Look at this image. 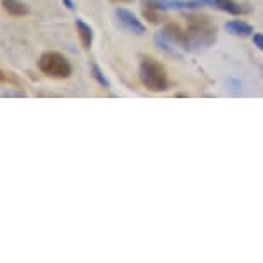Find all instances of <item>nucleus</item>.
<instances>
[{
  "label": "nucleus",
  "instance_id": "obj_1",
  "mask_svg": "<svg viewBox=\"0 0 263 263\" xmlns=\"http://www.w3.org/2000/svg\"><path fill=\"white\" fill-rule=\"evenodd\" d=\"M187 36L191 50L212 47L217 42V29L206 16H187Z\"/></svg>",
  "mask_w": 263,
  "mask_h": 263
},
{
  "label": "nucleus",
  "instance_id": "obj_5",
  "mask_svg": "<svg viewBox=\"0 0 263 263\" xmlns=\"http://www.w3.org/2000/svg\"><path fill=\"white\" fill-rule=\"evenodd\" d=\"M116 17H117L119 24H121V26H122L124 29H127L129 33L138 34V36H141V34H145V33H146L145 24H143V23L140 21V19H138L131 11H127V9L117 7V9H116Z\"/></svg>",
  "mask_w": 263,
  "mask_h": 263
},
{
  "label": "nucleus",
  "instance_id": "obj_16",
  "mask_svg": "<svg viewBox=\"0 0 263 263\" xmlns=\"http://www.w3.org/2000/svg\"><path fill=\"white\" fill-rule=\"evenodd\" d=\"M112 4H131L133 0H110Z\"/></svg>",
  "mask_w": 263,
  "mask_h": 263
},
{
  "label": "nucleus",
  "instance_id": "obj_6",
  "mask_svg": "<svg viewBox=\"0 0 263 263\" xmlns=\"http://www.w3.org/2000/svg\"><path fill=\"white\" fill-rule=\"evenodd\" d=\"M226 31L229 34H232V36H237V38H248V36H253V33H255L250 23L239 21V19L227 21L226 23Z\"/></svg>",
  "mask_w": 263,
  "mask_h": 263
},
{
  "label": "nucleus",
  "instance_id": "obj_14",
  "mask_svg": "<svg viewBox=\"0 0 263 263\" xmlns=\"http://www.w3.org/2000/svg\"><path fill=\"white\" fill-rule=\"evenodd\" d=\"M253 43L256 45L258 50H261V52H263V34H261V33L253 34Z\"/></svg>",
  "mask_w": 263,
  "mask_h": 263
},
{
  "label": "nucleus",
  "instance_id": "obj_9",
  "mask_svg": "<svg viewBox=\"0 0 263 263\" xmlns=\"http://www.w3.org/2000/svg\"><path fill=\"white\" fill-rule=\"evenodd\" d=\"M2 9L14 17H23L29 12V7L21 0H2Z\"/></svg>",
  "mask_w": 263,
  "mask_h": 263
},
{
  "label": "nucleus",
  "instance_id": "obj_13",
  "mask_svg": "<svg viewBox=\"0 0 263 263\" xmlns=\"http://www.w3.org/2000/svg\"><path fill=\"white\" fill-rule=\"evenodd\" d=\"M91 76L95 78V81L100 84V86H103L105 90H110L112 88V84H110V81L105 78V74L102 72V69L97 66V64H91Z\"/></svg>",
  "mask_w": 263,
  "mask_h": 263
},
{
  "label": "nucleus",
  "instance_id": "obj_8",
  "mask_svg": "<svg viewBox=\"0 0 263 263\" xmlns=\"http://www.w3.org/2000/svg\"><path fill=\"white\" fill-rule=\"evenodd\" d=\"M76 31H78V36H79V42H81V45L84 50H90L91 45H93V38H95V34H93V28L90 24H86L83 21V19H76Z\"/></svg>",
  "mask_w": 263,
  "mask_h": 263
},
{
  "label": "nucleus",
  "instance_id": "obj_7",
  "mask_svg": "<svg viewBox=\"0 0 263 263\" xmlns=\"http://www.w3.org/2000/svg\"><path fill=\"white\" fill-rule=\"evenodd\" d=\"M208 6L217 7L218 11H224L227 14H232V16H239V14H245L248 9L242 7L241 4L234 2V0H206Z\"/></svg>",
  "mask_w": 263,
  "mask_h": 263
},
{
  "label": "nucleus",
  "instance_id": "obj_11",
  "mask_svg": "<svg viewBox=\"0 0 263 263\" xmlns=\"http://www.w3.org/2000/svg\"><path fill=\"white\" fill-rule=\"evenodd\" d=\"M143 17L146 19V21H150L152 24H160L163 21V16H162V11H158V9H153L150 6H143Z\"/></svg>",
  "mask_w": 263,
  "mask_h": 263
},
{
  "label": "nucleus",
  "instance_id": "obj_4",
  "mask_svg": "<svg viewBox=\"0 0 263 263\" xmlns=\"http://www.w3.org/2000/svg\"><path fill=\"white\" fill-rule=\"evenodd\" d=\"M163 38H167L172 45H176L177 48H182V50H191L190 48V36H187V31L182 29L179 24L176 23H167L162 29Z\"/></svg>",
  "mask_w": 263,
  "mask_h": 263
},
{
  "label": "nucleus",
  "instance_id": "obj_12",
  "mask_svg": "<svg viewBox=\"0 0 263 263\" xmlns=\"http://www.w3.org/2000/svg\"><path fill=\"white\" fill-rule=\"evenodd\" d=\"M0 84H9V86H14V88H21L23 83L16 74L11 72V71H4L0 69Z\"/></svg>",
  "mask_w": 263,
  "mask_h": 263
},
{
  "label": "nucleus",
  "instance_id": "obj_15",
  "mask_svg": "<svg viewBox=\"0 0 263 263\" xmlns=\"http://www.w3.org/2000/svg\"><path fill=\"white\" fill-rule=\"evenodd\" d=\"M62 2H64V6H66V7L69 9V11H72V9H74V4H72V0H62Z\"/></svg>",
  "mask_w": 263,
  "mask_h": 263
},
{
  "label": "nucleus",
  "instance_id": "obj_2",
  "mask_svg": "<svg viewBox=\"0 0 263 263\" xmlns=\"http://www.w3.org/2000/svg\"><path fill=\"white\" fill-rule=\"evenodd\" d=\"M140 79H141L143 86H145L148 91H153V93H162L171 88V81H168L165 67L153 57H145L141 61Z\"/></svg>",
  "mask_w": 263,
  "mask_h": 263
},
{
  "label": "nucleus",
  "instance_id": "obj_3",
  "mask_svg": "<svg viewBox=\"0 0 263 263\" xmlns=\"http://www.w3.org/2000/svg\"><path fill=\"white\" fill-rule=\"evenodd\" d=\"M38 69L42 74L53 79H67L72 74V66L66 55L59 52H45L38 59Z\"/></svg>",
  "mask_w": 263,
  "mask_h": 263
},
{
  "label": "nucleus",
  "instance_id": "obj_10",
  "mask_svg": "<svg viewBox=\"0 0 263 263\" xmlns=\"http://www.w3.org/2000/svg\"><path fill=\"white\" fill-rule=\"evenodd\" d=\"M155 43L158 45V48H160V50H163L165 53H168L171 57H177V59H181V57H182V53L179 52V48H177L176 45H172V43L168 42L167 38H163V34H162V33L155 34Z\"/></svg>",
  "mask_w": 263,
  "mask_h": 263
}]
</instances>
